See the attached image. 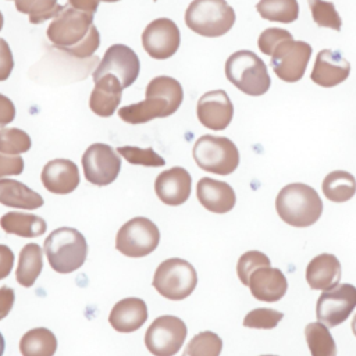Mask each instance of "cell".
<instances>
[{"label": "cell", "mask_w": 356, "mask_h": 356, "mask_svg": "<svg viewBox=\"0 0 356 356\" xmlns=\"http://www.w3.org/2000/svg\"><path fill=\"white\" fill-rule=\"evenodd\" d=\"M43 267L42 249L38 243L25 245L18 257V266L15 271V280L19 285L29 288L35 284Z\"/></svg>", "instance_id": "27"}, {"label": "cell", "mask_w": 356, "mask_h": 356, "mask_svg": "<svg viewBox=\"0 0 356 356\" xmlns=\"http://www.w3.org/2000/svg\"><path fill=\"white\" fill-rule=\"evenodd\" d=\"M15 300L14 289L10 286H1L0 288V320H3L13 309Z\"/></svg>", "instance_id": "45"}, {"label": "cell", "mask_w": 356, "mask_h": 356, "mask_svg": "<svg viewBox=\"0 0 356 356\" xmlns=\"http://www.w3.org/2000/svg\"><path fill=\"white\" fill-rule=\"evenodd\" d=\"M14 68V58L8 43L0 38V81H6Z\"/></svg>", "instance_id": "42"}, {"label": "cell", "mask_w": 356, "mask_h": 356, "mask_svg": "<svg viewBox=\"0 0 356 356\" xmlns=\"http://www.w3.org/2000/svg\"><path fill=\"white\" fill-rule=\"evenodd\" d=\"M221 350L222 339L213 331H203L189 341L182 356H220Z\"/></svg>", "instance_id": "33"}, {"label": "cell", "mask_w": 356, "mask_h": 356, "mask_svg": "<svg viewBox=\"0 0 356 356\" xmlns=\"http://www.w3.org/2000/svg\"><path fill=\"white\" fill-rule=\"evenodd\" d=\"M305 338L312 356H337L335 341L323 323H309Z\"/></svg>", "instance_id": "31"}, {"label": "cell", "mask_w": 356, "mask_h": 356, "mask_svg": "<svg viewBox=\"0 0 356 356\" xmlns=\"http://www.w3.org/2000/svg\"><path fill=\"white\" fill-rule=\"evenodd\" d=\"M0 203L8 207L35 210L43 206V197L17 179H0Z\"/></svg>", "instance_id": "25"}, {"label": "cell", "mask_w": 356, "mask_h": 356, "mask_svg": "<svg viewBox=\"0 0 356 356\" xmlns=\"http://www.w3.org/2000/svg\"><path fill=\"white\" fill-rule=\"evenodd\" d=\"M341 274V263L331 253H321L313 257L306 267V281L312 289L325 291L338 285Z\"/></svg>", "instance_id": "24"}, {"label": "cell", "mask_w": 356, "mask_h": 356, "mask_svg": "<svg viewBox=\"0 0 356 356\" xmlns=\"http://www.w3.org/2000/svg\"><path fill=\"white\" fill-rule=\"evenodd\" d=\"M147 320V306L139 298L118 300L108 316V323L118 332H134Z\"/></svg>", "instance_id": "22"}, {"label": "cell", "mask_w": 356, "mask_h": 356, "mask_svg": "<svg viewBox=\"0 0 356 356\" xmlns=\"http://www.w3.org/2000/svg\"><path fill=\"white\" fill-rule=\"evenodd\" d=\"M260 17L273 21L291 24L298 19L299 4L296 0H260L256 4Z\"/></svg>", "instance_id": "30"}, {"label": "cell", "mask_w": 356, "mask_h": 356, "mask_svg": "<svg viewBox=\"0 0 356 356\" xmlns=\"http://www.w3.org/2000/svg\"><path fill=\"white\" fill-rule=\"evenodd\" d=\"M225 76L234 86L249 96H261L271 85L267 65L250 50H238L227 58Z\"/></svg>", "instance_id": "3"}, {"label": "cell", "mask_w": 356, "mask_h": 356, "mask_svg": "<svg viewBox=\"0 0 356 356\" xmlns=\"http://www.w3.org/2000/svg\"><path fill=\"white\" fill-rule=\"evenodd\" d=\"M352 331H353V335L356 337V314H355V317L352 320Z\"/></svg>", "instance_id": "48"}, {"label": "cell", "mask_w": 356, "mask_h": 356, "mask_svg": "<svg viewBox=\"0 0 356 356\" xmlns=\"http://www.w3.org/2000/svg\"><path fill=\"white\" fill-rule=\"evenodd\" d=\"M288 39H293L292 33H289L288 31L281 28H267L260 33L257 39V46L261 53L271 56L275 47Z\"/></svg>", "instance_id": "39"}, {"label": "cell", "mask_w": 356, "mask_h": 356, "mask_svg": "<svg viewBox=\"0 0 356 356\" xmlns=\"http://www.w3.org/2000/svg\"><path fill=\"white\" fill-rule=\"evenodd\" d=\"M139 71L140 63L136 53L127 44L117 43L111 44L106 50L100 64L93 72V81H97L99 78L111 74L118 78L122 88L125 89L136 81Z\"/></svg>", "instance_id": "13"}, {"label": "cell", "mask_w": 356, "mask_h": 356, "mask_svg": "<svg viewBox=\"0 0 356 356\" xmlns=\"http://www.w3.org/2000/svg\"><path fill=\"white\" fill-rule=\"evenodd\" d=\"M196 196L206 210L218 214L231 211L236 202V196L231 185L209 177L199 179L196 185Z\"/></svg>", "instance_id": "19"}, {"label": "cell", "mask_w": 356, "mask_h": 356, "mask_svg": "<svg viewBox=\"0 0 356 356\" xmlns=\"http://www.w3.org/2000/svg\"><path fill=\"white\" fill-rule=\"evenodd\" d=\"M179 29L170 18H157L152 21L142 33V44L145 51L156 60H165L174 56L179 47Z\"/></svg>", "instance_id": "14"}, {"label": "cell", "mask_w": 356, "mask_h": 356, "mask_svg": "<svg viewBox=\"0 0 356 356\" xmlns=\"http://www.w3.org/2000/svg\"><path fill=\"white\" fill-rule=\"evenodd\" d=\"M93 25V14L75 10L70 4L63 6L47 26V38L54 47L63 50L81 43Z\"/></svg>", "instance_id": "7"}, {"label": "cell", "mask_w": 356, "mask_h": 356, "mask_svg": "<svg viewBox=\"0 0 356 356\" xmlns=\"http://www.w3.org/2000/svg\"><path fill=\"white\" fill-rule=\"evenodd\" d=\"M122 89L124 88L118 78L111 74L99 78L95 81V88L90 93V110L100 117L113 115L121 102Z\"/></svg>", "instance_id": "23"}, {"label": "cell", "mask_w": 356, "mask_h": 356, "mask_svg": "<svg viewBox=\"0 0 356 356\" xmlns=\"http://www.w3.org/2000/svg\"><path fill=\"white\" fill-rule=\"evenodd\" d=\"M117 153L122 156L129 164L145 165V167H163L165 160L157 154L152 147H136V146H121Z\"/></svg>", "instance_id": "36"}, {"label": "cell", "mask_w": 356, "mask_h": 356, "mask_svg": "<svg viewBox=\"0 0 356 356\" xmlns=\"http://www.w3.org/2000/svg\"><path fill=\"white\" fill-rule=\"evenodd\" d=\"M284 313L268 309V307H257L249 312L243 318V327L257 328V330H271L277 327V324L282 320Z\"/></svg>", "instance_id": "38"}, {"label": "cell", "mask_w": 356, "mask_h": 356, "mask_svg": "<svg viewBox=\"0 0 356 356\" xmlns=\"http://www.w3.org/2000/svg\"><path fill=\"white\" fill-rule=\"evenodd\" d=\"M160 242L157 225L146 217L128 220L117 232L115 248L128 257H143L150 254Z\"/></svg>", "instance_id": "8"}, {"label": "cell", "mask_w": 356, "mask_h": 356, "mask_svg": "<svg viewBox=\"0 0 356 356\" xmlns=\"http://www.w3.org/2000/svg\"><path fill=\"white\" fill-rule=\"evenodd\" d=\"M40 179L49 192L67 195L79 185V171L74 161L68 159H54L46 163Z\"/></svg>", "instance_id": "18"}, {"label": "cell", "mask_w": 356, "mask_h": 356, "mask_svg": "<svg viewBox=\"0 0 356 356\" xmlns=\"http://www.w3.org/2000/svg\"><path fill=\"white\" fill-rule=\"evenodd\" d=\"M83 175L88 182L106 186L115 181L121 170V157L106 143L90 145L82 156Z\"/></svg>", "instance_id": "12"}, {"label": "cell", "mask_w": 356, "mask_h": 356, "mask_svg": "<svg viewBox=\"0 0 356 356\" xmlns=\"http://www.w3.org/2000/svg\"><path fill=\"white\" fill-rule=\"evenodd\" d=\"M43 250L50 267L61 274L78 270L88 256V245L83 235L71 227L51 231L44 239Z\"/></svg>", "instance_id": "2"}, {"label": "cell", "mask_w": 356, "mask_h": 356, "mask_svg": "<svg viewBox=\"0 0 356 356\" xmlns=\"http://www.w3.org/2000/svg\"><path fill=\"white\" fill-rule=\"evenodd\" d=\"M152 284L165 299L182 300L196 288L197 274L189 261L172 257L159 264Z\"/></svg>", "instance_id": "6"}, {"label": "cell", "mask_w": 356, "mask_h": 356, "mask_svg": "<svg viewBox=\"0 0 356 356\" xmlns=\"http://www.w3.org/2000/svg\"><path fill=\"white\" fill-rule=\"evenodd\" d=\"M24 171V160L19 154L11 156L0 152V179L8 175H19Z\"/></svg>", "instance_id": "41"}, {"label": "cell", "mask_w": 356, "mask_h": 356, "mask_svg": "<svg viewBox=\"0 0 356 356\" xmlns=\"http://www.w3.org/2000/svg\"><path fill=\"white\" fill-rule=\"evenodd\" d=\"M275 210L280 218L298 228L310 227L323 213V200L314 188L293 182L285 185L275 197Z\"/></svg>", "instance_id": "1"}, {"label": "cell", "mask_w": 356, "mask_h": 356, "mask_svg": "<svg viewBox=\"0 0 356 356\" xmlns=\"http://www.w3.org/2000/svg\"><path fill=\"white\" fill-rule=\"evenodd\" d=\"M17 11L26 14L31 24H40L54 18L63 6L57 0H14Z\"/></svg>", "instance_id": "32"}, {"label": "cell", "mask_w": 356, "mask_h": 356, "mask_svg": "<svg viewBox=\"0 0 356 356\" xmlns=\"http://www.w3.org/2000/svg\"><path fill=\"white\" fill-rule=\"evenodd\" d=\"M102 1H106V3H114V1H120V0H102Z\"/></svg>", "instance_id": "50"}, {"label": "cell", "mask_w": 356, "mask_h": 356, "mask_svg": "<svg viewBox=\"0 0 356 356\" xmlns=\"http://www.w3.org/2000/svg\"><path fill=\"white\" fill-rule=\"evenodd\" d=\"M313 21L323 28H331L334 31H341L342 19L331 1L325 0H307Z\"/></svg>", "instance_id": "34"}, {"label": "cell", "mask_w": 356, "mask_h": 356, "mask_svg": "<svg viewBox=\"0 0 356 356\" xmlns=\"http://www.w3.org/2000/svg\"><path fill=\"white\" fill-rule=\"evenodd\" d=\"M186 325L177 316H160L146 330L145 345L154 356H174L186 338Z\"/></svg>", "instance_id": "9"}, {"label": "cell", "mask_w": 356, "mask_h": 356, "mask_svg": "<svg viewBox=\"0 0 356 356\" xmlns=\"http://www.w3.org/2000/svg\"><path fill=\"white\" fill-rule=\"evenodd\" d=\"M196 113L203 127L213 131H222L232 121L234 106L227 92L217 89L200 96Z\"/></svg>", "instance_id": "15"}, {"label": "cell", "mask_w": 356, "mask_h": 356, "mask_svg": "<svg viewBox=\"0 0 356 356\" xmlns=\"http://www.w3.org/2000/svg\"><path fill=\"white\" fill-rule=\"evenodd\" d=\"M177 110L171 103L159 95L146 93V99L129 106L121 107L117 113L118 117L128 124H143L153 118H164L174 114Z\"/></svg>", "instance_id": "21"}, {"label": "cell", "mask_w": 356, "mask_h": 356, "mask_svg": "<svg viewBox=\"0 0 356 356\" xmlns=\"http://www.w3.org/2000/svg\"><path fill=\"white\" fill-rule=\"evenodd\" d=\"M3 22H4V18H3V14H1V11H0V31H1V28H3Z\"/></svg>", "instance_id": "49"}, {"label": "cell", "mask_w": 356, "mask_h": 356, "mask_svg": "<svg viewBox=\"0 0 356 356\" xmlns=\"http://www.w3.org/2000/svg\"><path fill=\"white\" fill-rule=\"evenodd\" d=\"M350 74V64L338 50H320L310 79L323 88H332L342 83Z\"/></svg>", "instance_id": "16"}, {"label": "cell", "mask_w": 356, "mask_h": 356, "mask_svg": "<svg viewBox=\"0 0 356 356\" xmlns=\"http://www.w3.org/2000/svg\"><path fill=\"white\" fill-rule=\"evenodd\" d=\"M270 266H271V261L264 253L259 250H249L239 257L236 264V274L241 282L248 286L249 278L253 271H256L260 267H270Z\"/></svg>", "instance_id": "37"}, {"label": "cell", "mask_w": 356, "mask_h": 356, "mask_svg": "<svg viewBox=\"0 0 356 356\" xmlns=\"http://www.w3.org/2000/svg\"><path fill=\"white\" fill-rule=\"evenodd\" d=\"M312 56V46L303 40L288 39L280 43L271 54L275 75L285 82H298L306 72Z\"/></svg>", "instance_id": "11"}, {"label": "cell", "mask_w": 356, "mask_h": 356, "mask_svg": "<svg viewBox=\"0 0 356 356\" xmlns=\"http://www.w3.org/2000/svg\"><path fill=\"white\" fill-rule=\"evenodd\" d=\"M321 189L328 200L335 203H343L355 196L356 179L350 172L337 170L325 175L321 184Z\"/></svg>", "instance_id": "29"}, {"label": "cell", "mask_w": 356, "mask_h": 356, "mask_svg": "<svg viewBox=\"0 0 356 356\" xmlns=\"http://www.w3.org/2000/svg\"><path fill=\"white\" fill-rule=\"evenodd\" d=\"M356 307V286L338 284L321 292L316 303L318 323L331 328L343 323Z\"/></svg>", "instance_id": "10"}, {"label": "cell", "mask_w": 356, "mask_h": 356, "mask_svg": "<svg viewBox=\"0 0 356 356\" xmlns=\"http://www.w3.org/2000/svg\"><path fill=\"white\" fill-rule=\"evenodd\" d=\"M15 118L14 103L4 95L0 93V127L4 128Z\"/></svg>", "instance_id": "44"}, {"label": "cell", "mask_w": 356, "mask_h": 356, "mask_svg": "<svg viewBox=\"0 0 356 356\" xmlns=\"http://www.w3.org/2000/svg\"><path fill=\"white\" fill-rule=\"evenodd\" d=\"M4 348H6V342H4V338H3V335H1V332H0V356H3Z\"/></svg>", "instance_id": "47"}, {"label": "cell", "mask_w": 356, "mask_h": 356, "mask_svg": "<svg viewBox=\"0 0 356 356\" xmlns=\"http://www.w3.org/2000/svg\"><path fill=\"white\" fill-rule=\"evenodd\" d=\"M14 266V253L7 245L0 243V280L10 275Z\"/></svg>", "instance_id": "43"}, {"label": "cell", "mask_w": 356, "mask_h": 356, "mask_svg": "<svg viewBox=\"0 0 356 356\" xmlns=\"http://www.w3.org/2000/svg\"><path fill=\"white\" fill-rule=\"evenodd\" d=\"M31 149L29 135L18 128H1L0 129V152L11 156L25 153Z\"/></svg>", "instance_id": "35"}, {"label": "cell", "mask_w": 356, "mask_h": 356, "mask_svg": "<svg viewBox=\"0 0 356 356\" xmlns=\"http://www.w3.org/2000/svg\"><path fill=\"white\" fill-rule=\"evenodd\" d=\"M248 286L257 300L277 302L286 293L288 282L281 270L270 266L253 271Z\"/></svg>", "instance_id": "20"}, {"label": "cell", "mask_w": 356, "mask_h": 356, "mask_svg": "<svg viewBox=\"0 0 356 356\" xmlns=\"http://www.w3.org/2000/svg\"><path fill=\"white\" fill-rule=\"evenodd\" d=\"M235 22V11L225 0H193L185 11L186 26L197 35H225Z\"/></svg>", "instance_id": "4"}, {"label": "cell", "mask_w": 356, "mask_h": 356, "mask_svg": "<svg viewBox=\"0 0 356 356\" xmlns=\"http://www.w3.org/2000/svg\"><path fill=\"white\" fill-rule=\"evenodd\" d=\"M192 188L191 174L184 167H172L160 172L154 181L157 197L170 206H179L189 199Z\"/></svg>", "instance_id": "17"}, {"label": "cell", "mask_w": 356, "mask_h": 356, "mask_svg": "<svg viewBox=\"0 0 356 356\" xmlns=\"http://www.w3.org/2000/svg\"><path fill=\"white\" fill-rule=\"evenodd\" d=\"M0 225L6 234H14L22 238H36L46 232V221L31 213L8 211L0 218Z\"/></svg>", "instance_id": "26"}, {"label": "cell", "mask_w": 356, "mask_h": 356, "mask_svg": "<svg viewBox=\"0 0 356 356\" xmlns=\"http://www.w3.org/2000/svg\"><path fill=\"white\" fill-rule=\"evenodd\" d=\"M99 44H100L99 31L95 25H92L88 36L81 43H78L74 47L63 49V51H65L67 54H71L74 57H78V58H86V57H90L99 49Z\"/></svg>", "instance_id": "40"}, {"label": "cell", "mask_w": 356, "mask_h": 356, "mask_svg": "<svg viewBox=\"0 0 356 356\" xmlns=\"http://www.w3.org/2000/svg\"><path fill=\"white\" fill-rule=\"evenodd\" d=\"M261 356H275V355H261Z\"/></svg>", "instance_id": "51"}, {"label": "cell", "mask_w": 356, "mask_h": 356, "mask_svg": "<svg viewBox=\"0 0 356 356\" xmlns=\"http://www.w3.org/2000/svg\"><path fill=\"white\" fill-rule=\"evenodd\" d=\"M192 154L197 167L218 175H228L239 165L238 147L225 136H200L193 145Z\"/></svg>", "instance_id": "5"}, {"label": "cell", "mask_w": 356, "mask_h": 356, "mask_svg": "<svg viewBox=\"0 0 356 356\" xmlns=\"http://www.w3.org/2000/svg\"><path fill=\"white\" fill-rule=\"evenodd\" d=\"M56 350L57 338L44 327L29 330L19 341V352L22 356H53Z\"/></svg>", "instance_id": "28"}, {"label": "cell", "mask_w": 356, "mask_h": 356, "mask_svg": "<svg viewBox=\"0 0 356 356\" xmlns=\"http://www.w3.org/2000/svg\"><path fill=\"white\" fill-rule=\"evenodd\" d=\"M100 1L102 0H68V4L71 7H74L75 10L89 13V14H95Z\"/></svg>", "instance_id": "46"}]
</instances>
